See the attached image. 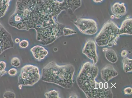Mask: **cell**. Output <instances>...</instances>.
<instances>
[{"label": "cell", "mask_w": 132, "mask_h": 98, "mask_svg": "<svg viewBox=\"0 0 132 98\" xmlns=\"http://www.w3.org/2000/svg\"><path fill=\"white\" fill-rule=\"evenodd\" d=\"M76 0H17L8 23L19 30H36L37 39L43 45L52 44L63 35L65 26L57 21L63 11L76 7Z\"/></svg>", "instance_id": "6da1fadb"}, {"label": "cell", "mask_w": 132, "mask_h": 98, "mask_svg": "<svg viewBox=\"0 0 132 98\" xmlns=\"http://www.w3.org/2000/svg\"><path fill=\"white\" fill-rule=\"evenodd\" d=\"M99 70L94 64L87 62L83 65L76 79L79 88L88 98H111L113 95L110 88L106 89L102 82L98 83L96 78Z\"/></svg>", "instance_id": "7a4b0ae2"}, {"label": "cell", "mask_w": 132, "mask_h": 98, "mask_svg": "<svg viewBox=\"0 0 132 98\" xmlns=\"http://www.w3.org/2000/svg\"><path fill=\"white\" fill-rule=\"evenodd\" d=\"M75 68L71 64L60 65L51 62L42 70L41 79L44 82L55 84L66 89L71 88Z\"/></svg>", "instance_id": "3957f363"}, {"label": "cell", "mask_w": 132, "mask_h": 98, "mask_svg": "<svg viewBox=\"0 0 132 98\" xmlns=\"http://www.w3.org/2000/svg\"><path fill=\"white\" fill-rule=\"evenodd\" d=\"M120 36L119 28L111 20L105 22L95 38L98 46L112 47L115 45Z\"/></svg>", "instance_id": "277c9868"}, {"label": "cell", "mask_w": 132, "mask_h": 98, "mask_svg": "<svg viewBox=\"0 0 132 98\" xmlns=\"http://www.w3.org/2000/svg\"><path fill=\"white\" fill-rule=\"evenodd\" d=\"M39 68L36 66L28 64L22 68L18 77L19 84L24 86H32L40 79Z\"/></svg>", "instance_id": "5b68a950"}, {"label": "cell", "mask_w": 132, "mask_h": 98, "mask_svg": "<svg viewBox=\"0 0 132 98\" xmlns=\"http://www.w3.org/2000/svg\"><path fill=\"white\" fill-rule=\"evenodd\" d=\"M74 25L83 34L92 35L97 33V23L93 19L78 18L74 23Z\"/></svg>", "instance_id": "8992f818"}, {"label": "cell", "mask_w": 132, "mask_h": 98, "mask_svg": "<svg viewBox=\"0 0 132 98\" xmlns=\"http://www.w3.org/2000/svg\"><path fill=\"white\" fill-rule=\"evenodd\" d=\"M11 35L0 22V55L6 50L14 47Z\"/></svg>", "instance_id": "52a82bcc"}, {"label": "cell", "mask_w": 132, "mask_h": 98, "mask_svg": "<svg viewBox=\"0 0 132 98\" xmlns=\"http://www.w3.org/2000/svg\"><path fill=\"white\" fill-rule=\"evenodd\" d=\"M82 53L93 62L95 65L98 60V57L97 52L96 43L93 40L89 39L86 41L83 48Z\"/></svg>", "instance_id": "ba28073f"}, {"label": "cell", "mask_w": 132, "mask_h": 98, "mask_svg": "<svg viewBox=\"0 0 132 98\" xmlns=\"http://www.w3.org/2000/svg\"><path fill=\"white\" fill-rule=\"evenodd\" d=\"M102 79L107 82L118 75V73L112 65L108 64L101 70Z\"/></svg>", "instance_id": "9c48e42d"}, {"label": "cell", "mask_w": 132, "mask_h": 98, "mask_svg": "<svg viewBox=\"0 0 132 98\" xmlns=\"http://www.w3.org/2000/svg\"><path fill=\"white\" fill-rule=\"evenodd\" d=\"M111 11L113 15V18L119 19L126 15V8L124 3L116 2L111 7Z\"/></svg>", "instance_id": "30bf717a"}, {"label": "cell", "mask_w": 132, "mask_h": 98, "mask_svg": "<svg viewBox=\"0 0 132 98\" xmlns=\"http://www.w3.org/2000/svg\"><path fill=\"white\" fill-rule=\"evenodd\" d=\"M34 57L38 61L43 60L48 54V51L45 48L40 45L33 46L31 49Z\"/></svg>", "instance_id": "8fae6325"}, {"label": "cell", "mask_w": 132, "mask_h": 98, "mask_svg": "<svg viewBox=\"0 0 132 98\" xmlns=\"http://www.w3.org/2000/svg\"><path fill=\"white\" fill-rule=\"evenodd\" d=\"M120 35L132 34V19L128 17L122 22L119 28Z\"/></svg>", "instance_id": "7c38bea8"}, {"label": "cell", "mask_w": 132, "mask_h": 98, "mask_svg": "<svg viewBox=\"0 0 132 98\" xmlns=\"http://www.w3.org/2000/svg\"><path fill=\"white\" fill-rule=\"evenodd\" d=\"M12 0H0V18L5 15Z\"/></svg>", "instance_id": "4fadbf2b"}, {"label": "cell", "mask_w": 132, "mask_h": 98, "mask_svg": "<svg viewBox=\"0 0 132 98\" xmlns=\"http://www.w3.org/2000/svg\"><path fill=\"white\" fill-rule=\"evenodd\" d=\"M105 56L109 62L113 64L116 63L118 60L116 52L112 49H108L105 52Z\"/></svg>", "instance_id": "5bb4252c"}, {"label": "cell", "mask_w": 132, "mask_h": 98, "mask_svg": "<svg viewBox=\"0 0 132 98\" xmlns=\"http://www.w3.org/2000/svg\"><path fill=\"white\" fill-rule=\"evenodd\" d=\"M132 60L128 57L123 58V68L125 72L128 73L131 72Z\"/></svg>", "instance_id": "9a60e30c"}, {"label": "cell", "mask_w": 132, "mask_h": 98, "mask_svg": "<svg viewBox=\"0 0 132 98\" xmlns=\"http://www.w3.org/2000/svg\"><path fill=\"white\" fill-rule=\"evenodd\" d=\"M59 94L58 91L53 90L45 93L44 95L47 98H60Z\"/></svg>", "instance_id": "2e32d148"}, {"label": "cell", "mask_w": 132, "mask_h": 98, "mask_svg": "<svg viewBox=\"0 0 132 98\" xmlns=\"http://www.w3.org/2000/svg\"><path fill=\"white\" fill-rule=\"evenodd\" d=\"M76 31L70 28L65 27L63 28V33L64 36H69L77 34Z\"/></svg>", "instance_id": "e0dca14e"}, {"label": "cell", "mask_w": 132, "mask_h": 98, "mask_svg": "<svg viewBox=\"0 0 132 98\" xmlns=\"http://www.w3.org/2000/svg\"><path fill=\"white\" fill-rule=\"evenodd\" d=\"M11 65L15 67H19L21 64V62L20 59L16 57H13L11 61Z\"/></svg>", "instance_id": "ac0fdd59"}, {"label": "cell", "mask_w": 132, "mask_h": 98, "mask_svg": "<svg viewBox=\"0 0 132 98\" xmlns=\"http://www.w3.org/2000/svg\"><path fill=\"white\" fill-rule=\"evenodd\" d=\"M29 45V42L27 40H24L20 41L19 43V46L22 48H26Z\"/></svg>", "instance_id": "d6986e66"}, {"label": "cell", "mask_w": 132, "mask_h": 98, "mask_svg": "<svg viewBox=\"0 0 132 98\" xmlns=\"http://www.w3.org/2000/svg\"><path fill=\"white\" fill-rule=\"evenodd\" d=\"M4 98H15V94L14 93L10 91H7L3 95Z\"/></svg>", "instance_id": "ffe728a7"}, {"label": "cell", "mask_w": 132, "mask_h": 98, "mask_svg": "<svg viewBox=\"0 0 132 98\" xmlns=\"http://www.w3.org/2000/svg\"><path fill=\"white\" fill-rule=\"evenodd\" d=\"M17 70L16 68H12L10 69L8 72V73L10 76H14L17 74Z\"/></svg>", "instance_id": "44dd1931"}, {"label": "cell", "mask_w": 132, "mask_h": 98, "mask_svg": "<svg viewBox=\"0 0 132 98\" xmlns=\"http://www.w3.org/2000/svg\"><path fill=\"white\" fill-rule=\"evenodd\" d=\"M6 67V63L4 61L0 62V72L4 71Z\"/></svg>", "instance_id": "7402d4cb"}, {"label": "cell", "mask_w": 132, "mask_h": 98, "mask_svg": "<svg viewBox=\"0 0 132 98\" xmlns=\"http://www.w3.org/2000/svg\"><path fill=\"white\" fill-rule=\"evenodd\" d=\"M132 89L131 87H127L125 88L123 90L124 94H132Z\"/></svg>", "instance_id": "603a6c76"}, {"label": "cell", "mask_w": 132, "mask_h": 98, "mask_svg": "<svg viewBox=\"0 0 132 98\" xmlns=\"http://www.w3.org/2000/svg\"><path fill=\"white\" fill-rule=\"evenodd\" d=\"M128 51L126 50H123L122 51L121 53V56L123 58L126 57L127 54H128Z\"/></svg>", "instance_id": "cb8c5ba5"}, {"label": "cell", "mask_w": 132, "mask_h": 98, "mask_svg": "<svg viewBox=\"0 0 132 98\" xmlns=\"http://www.w3.org/2000/svg\"><path fill=\"white\" fill-rule=\"evenodd\" d=\"M7 73V72L4 70V71H2L0 72V76H3V75L6 74Z\"/></svg>", "instance_id": "d4e9b609"}, {"label": "cell", "mask_w": 132, "mask_h": 98, "mask_svg": "<svg viewBox=\"0 0 132 98\" xmlns=\"http://www.w3.org/2000/svg\"><path fill=\"white\" fill-rule=\"evenodd\" d=\"M94 2L96 3H99L102 2L104 0H93Z\"/></svg>", "instance_id": "484cf974"}, {"label": "cell", "mask_w": 132, "mask_h": 98, "mask_svg": "<svg viewBox=\"0 0 132 98\" xmlns=\"http://www.w3.org/2000/svg\"><path fill=\"white\" fill-rule=\"evenodd\" d=\"M20 39H19V38H17L16 39H15V43L18 44L20 43Z\"/></svg>", "instance_id": "4316f807"}, {"label": "cell", "mask_w": 132, "mask_h": 98, "mask_svg": "<svg viewBox=\"0 0 132 98\" xmlns=\"http://www.w3.org/2000/svg\"><path fill=\"white\" fill-rule=\"evenodd\" d=\"M108 50V48H104L103 49V52H105Z\"/></svg>", "instance_id": "83f0119b"}]
</instances>
